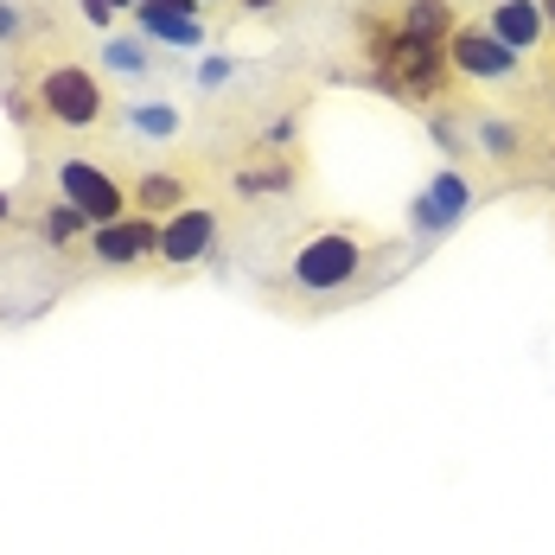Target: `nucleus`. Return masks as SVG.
Returning <instances> with one entry per match:
<instances>
[{
  "label": "nucleus",
  "instance_id": "dca6fc26",
  "mask_svg": "<svg viewBox=\"0 0 555 555\" xmlns=\"http://www.w3.org/2000/svg\"><path fill=\"white\" fill-rule=\"evenodd\" d=\"M543 13H550V26H555V0H543Z\"/></svg>",
  "mask_w": 555,
  "mask_h": 555
},
{
  "label": "nucleus",
  "instance_id": "f03ea898",
  "mask_svg": "<svg viewBox=\"0 0 555 555\" xmlns=\"http://www.w3.org/2000/svg\"><path fill=\"white\" fill-rule=\"evenodd\" d=\"M39 96H46V109H52L64 128H90V121L103 115V90H96V77H90V70H77V64L46 70Z\"/></svg>",
  "mask_w": 555,
  "mask_h": 555
},
{
  "label": "nucleus",
  "instance_id": "20e7f679",
  "mask_svg": "<svg viewBox=\"0 0 555 555\" xmlns=\"http://www.w3.org/2000/svg\"><path fill=\"white\" fill-rule=\"evenodd\" d=\"M141 26L160 46H205V26H198L192 0H141Z\"/></svg>",
  "mask_w": 555,
  "mask_h": 555
},
{
  "label": "nucleus",
  "instance_id": "9b49d317",
  "mask_svg": "<svg viewBox=\"0 0 555 555\" xmlns=\"http://www.w3.org/2000/svg\"><path fill=\"white\" fill-rule=\"evenodd\" d=\"M141 205H147V211H167V205H179V185L160 179V172H154V179H141Z\"/></svg>",
  "mask_w": 555,
  "mask_h": 555
},
{
  "label": "nucleus",
  "instance_id": "4468645a",
  "mask_svg": "<svg viewBox=\"0 0 555 555\" xmlns=\"http://www.w3.org/2000/svg\"><path fill=\"white\" fill-rule=\"evenodd\" d=\"M141 128H154V134H167V128H172V115H167V109H141Z\"/></svg>",
  "mask_w": 555,
  "mask_h": 555
},
{
  "label": "nucleus",
  "instance_id": "0eeeda50",
  "mask_svg": "<svg viewBox=\"0 0 555 555\" xmlns=\"http://www.w3.org/2000/svg\"><path fill=\"white\" fill-rule=\"evenodd\" d=\"M211 243V211H179V218L160 230V256L167 262H198Z\"/></svg>",
  "mask_w": 555,
  "mask_h": 555
},
{
  "label": "nucleus",
  "instance_id": "2eb2a0df",
  "mask_svg": "<svg viewBox=\"0 0 555 555\" xmlns=\"http://www.w3.org/2000/svg\"><path fill=\"white\" fill-rule=\"evenodd\" d=\"M0 33H13V13H7V7H0Z\"/></svg>",
  "mask_w": 555,
  "mask_h": 555
},
{
  "label": "nucleus",
  "instance_id": "f8f14e48",
  "mask_svg": "<svg viewBox=\"0 0 555 555\" xmlns=\"http://www.w3.org/2000/svg\"><path fill=\"white\" fill-rule=\"evenodd\" d=\"M46 230H52L57 243H64V236H70V230H77V211H70V205H64V211H52V223H46Z\"/></svg>",
  "mask_w": 555,
  "mask_h": 555
},
{
  "label": "nucleus",
  "instance_id": "39448f33",
  "mask_svg": "<svg viewBox=\"0 0 555 555\" xmlns=\"http://www.w3.org/2000/svg\"><path fill=\"white\" fill-rule=\"evenodd\" d=\"M147 249H160V223L154 218H115L96 230V256L103 262H141Z\"/></svg>",
  "mask_w": 555,
  "mask_h": 555
},
{
  "label": "nucleus",
  "instance_id": "ddd939ff",
  "mask_svg": "<svg viewBox=\"0 0 555 555\" xmlns=\"http://www.w3.org/2000/svg\"><path fill=\"white\" fill-rule=\"evenodd\" d=\"M109 64H121V70H141V52H134V46H109Z\"/></svg>",
  "mask_w": 555,
  "mask_h": 555
},
{
  "label": "nucleus",
  "instance_id": "7ed1b4c3",
  "mask_svg": "<svg viewBox=\"0 0 555 555\" xmlns=\"http://www.w3.org/2000/svg\"><path fill=\"white\" fill-rule=\"evenodd\" d=\"M57 192H64V205H70L77 218H90L96 230L121 218V185H115L109 172L83 167V160H70V167L57 172Z\"/></svg>",
  "mask_w": 555,
  "mask_h": 555
},
{
  "label": "nucleus",
  "instance_id": "a211bd4d",
  "mask_svg": "<svg viewBox=\"0 0 555 555\" xmlns=\"http://www.w3.org/2000/svg\"><path fill=\"white\" fill-rule=\"evenodd\" d=\"M7 211H13V205H7V198H0V218H7Z\"/></svg>",
  "mask_w": 555,
  "mask_h": 555
},
{
  "label": "nucleus",
  "instance_id": "6e6552de",
  "mask_svg": "<svg viewBox=\"0 0 555 555\" xmlns=\"http://www.w3.org/2000/svg\"><path fill=\"white\" fill-rule=\"evenodd\" d=\"M537 33H543V13H537L530 0H504L499 13H492V39H499V46H511V52L537 46Z\"/></svg>",
  "mask_w": 555,
  "mask_h": 555
},
{
  "label": "nucleus",
  "instance_id": "9d476101",
  "mask_svg": "<svg viewBox=\"0 0 555 555\" xmlns=\"http://www.w3.org/2000/svg\"><path fill=\"white\" fill-rule=\"evenodd\" d=\"M447 33V13H441V0H422L415 13H409V39H422V46H435Z\"/></svg>",
  "mask_w": 555,
  "mask_h": 555
},
{
  "label": "nucleus",
  "instance_id": "f3484780",
  "mask_svg": "<svg viewBox=\"0 0 555 555\" xmlns=\"http://www.w3.org/2000/svg\"><path fill=\"white\" fill-rule=\"evenodd\" d=\"M249 7H256V13H262V7H275V0H249Z\"/></svg>",
  "mask_w": 555,
  "mask_h": 555
},
{
  "label": "nucleus",
  "instance_id": "f257e3e1",
  "mask_svg": "<svg viewBox=\"0 0 555 555\" xmlns=\"http://www.w3.org/2000/svg\"><path fill=\"white\" fill-rule=\"evenodd\" d=\"M358 262H364V249H358V236H313L300 256H294V281L300 287H313V294H326V287H345V281L358 275Z\"/></svg>",
  "mask_w": 555,
  "mask_h": 555
},
{
  "label": "nucleus",
  "instance_id": "1a4fd4ad",
  "mask_svg": "<svg viewBox=\"0 0 555 555\" xmlns=\"http://www.w3.org/2000/svg\"><path fill=\"white\" fill-rule=\"evenodd\" d=\"M460 211H466V179H460V172H441V179L428 185V205H422L415 218L422 223H453Z\"/></svg>",
  "mask_w": 555,
  "mask_h": 555
},
{
  "label": "nucleus",
  "instance_id": "423d86ee",
  "mask_svg": "<svg viewBox=\"0 0 555 555\" xmlns=\"http://www.w3.org/2000/svg\"><path fill=\"white\" fill-rule=\"evenodd\" d=\"M447 52H453L460 70H473V77H511V64H517V52L499 46L492 33H453V39H447Z\"/></svg>",
  "mask_w": 555,
  "mask_h": 555
}]
</instances>
